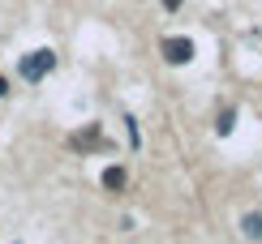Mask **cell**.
I'll list each match as a JSON object with an SVG mask.
<instances>
[{"mask_svg":"<svg viewBox=\"0 0 262 244\" xmlns=\"http://www.w3.org/2000/svg\"><path fill=\"white\" fill-rule=\"evenodd\" d=\"M52 69H56V52L52 47H39V52H26V56L17 60V73L21 82H43Z\"/></svg>","mask_w":262,"mask_h":244,"instance_id":"6da1fadb","label":"cell"},{"mask_svg":"<svg viewBox=\"0 0 262 244\" xmlns=\"http://www.w3.org/2000/svg\"><path fill=\"white\" fill-rule=\"evenodd\" d=\"M159 52H163V60H168V64H189L193 60V43L189 39H163Z\"/></svg>","mask_w":262,"mask_h":244,"instance_id":"7a4b0ae2","label":"cell"},{"mask_svg":"<svg viewBox=\"0 0 262 244\" xmlns=\"http://www.w3.org/2000/svg\"><path fill=\"white\" fill-rule=\"evenodd\" d=\"M73 146H78V150H103L107 141L99 137V129L91 125V129H86V133H78V137H73Z\"/></svg>","mask_w":262,"mask_h":244,"instance_id":"3957f363","label":"cell"},{"mask_svg":"<svg viewBox=\"0 0 262 244\" xmlns=\"http://www.w3.org/2000/svg\"><path fill=\"white\" fill-rule=\"evenodd\" d=\"M103 188L121 193V188H125V167H107V172H103Z\"/></svg>","mask_w":262,"mask_h":244,"instance_id":"277c9868","label":"cell"},{"mask_svg":"<svg viewBox=\"0 0 262 244\" xmlns=\"http://www.w3.org/2000/svg\"><path fill=\"white\" fill-rule=\"evenodd\" d=\"M241 231H245L249 240H262V214H245L241 218Z\"/></svg>","mask_w":262,"mask_h":244,"instance_id":"5b68a950","label":"cell"},{"mask_svg":"<svg viewBox=\"0 0 262 244\" xmlns=\"http://www.w3.org/2000/svg\"><path fill=\"white\" fill-rule=\"evenodd\" d=\"M232 120H236V112H232V107H228V112L220 116V125H215V129H220V133H232Z\"/></svg>","mask_w":262,"mask_h":244,"instance_id":"8992f818","label":"cell"},{"mask_svg":"<svg viewBox=\"0 0 262 244\" xmlns=\"http://www.w3.org/2000/svg\"><path fill=\"white\" fill-rule=\"evenodd\" d=\"M163 9H181V0H163Z\"/></svg>","mask_w":262,"mask_h":244,"instance_id":"52a82bcc","label":"cell"},{"mask_svg":"<svg viewBox=\"0 0 262 244\" xmlns=\"http://www.w3.org/2000/svg\"><path fill=\"white\" fill-rule=\"evenodd\" d=\"M9 94V82H5V77H0V99H5Z\"/></svg>","mask_w":262,"mask_h":244,"instance_id":"ba28073f","label":"cell"}]
</instances>
